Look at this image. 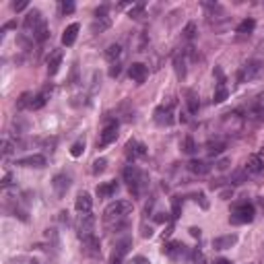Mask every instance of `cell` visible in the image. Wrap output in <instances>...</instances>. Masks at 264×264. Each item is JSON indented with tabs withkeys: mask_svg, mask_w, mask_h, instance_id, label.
<instances>
[{
	"mask_svg": "<svg viewBox=\"0 0 264 264\" xmlns=\"http://www.w3.org/2000/svg\"><path fill=\"white\" fill-rule=\"evenodd\" d=\"M155 122L159 126H172L174 124V105H159L155 109Z\"/></svg>",
	"mask_w": 264,
	"mask_h": 264,
	"instance_id": "obj_9",
	"label": "cell"
},
{
	"mask_svg": "<svg viewBox=\"0 0 264 264\" xmlns=\"http://www.w3.org/2000/svg\"><path fill=\"white\" fill-rule=\"evenodd\" d=\"M229 196H233V190H231V188H227V190L221 192V198H223V200H227Z\"/></svg>",
	"mask_w": 264,
	"mask_h": 264,
	"instance_id": "obj_44",
	"label": "cell"
},
{
	"mask_svg": "<svg viewBox=\"0 0 264 264\" xmlns=\"http://www.w3.org/2000/svg\"><path fill=\"white\" fill-rule=\"evenodd\" d=\"M128 17H130V19H143V17H145V2H138V4L130 6Z\"/></svg>",
	"mask_w": 264,
	"mask_h": 264,
	"instance_id": "obj_31",
	"label": "cell"
},
{
	"mask_svg": "<svg viewBox=\"0 0 264 264\" xmlns=\"http://www.w3.org/2000/svg\"><path fill=\"white\" fill-rule=\"evenodd\" d=\"M116 138H118V122L116 120H109V122H105L103 130L99 132V138H97V147L103 149L107 145H112Z\"/></svg>",
	"mask_w": 264,
	"mask_h": 264,
	"instance_id": "obj_7",
	"label": "cell"
},
{
	"mask_svg": "<svg viewBox=\"0 0 264 264\" xmlns=\"http://www.w3.org/2000/svg\"><path fill=\"white\" fill-rule=\"evenodd\" d=\"M83 151H85V138H79V141L71 147V155H73V157H81Z\"/></svg>",
	"mask_w": 264,
	"mask_h": 264,
	"instance_id": "obj_34",
	"label": "cell"
},
{
	"mask_svg": "<svg viewBox=\"0 0 264 264\" xmlns=\"http://www.w3.org/2000/svg\"><path fill=\"white\" fill-rule=\"evenodd\" d=\"M190 233L194 235V238H200V229H196V227H190Z\"/></svg>",
	"mask_w": 264,
	"mask_h": 264,
	"instance_id": "obj_48",
	"label": "cell"
},
{
	"mask_svg": "<svg viewBox=\"0 0 264 264\" xmlns=\"http://www.w3.org/2000/svg\"><path fill=\"white\" fill-rule=\"evenodd\" d=\"M256 29V21L254 19H244L240 25H238V33H242V35H250Z\"/></svg>",
	"mask_w": 264,
	"mask_h": 264,
	"instance_id": "obj_29",
	"label": "cell"
},
{
	"mask_svg": "<svg viewBox=\"0 0 264 264\" xmlns=\"http://www.w3.org/2000/svg\"><path fill=\"white\" fill-rule=\"evenodd\" d=\"M120 56H122V48H120L118 44H112V46L105 50V58L112 62V64H116V62L120 60Z\"/></svg>",
	"mask_w": 264,
	"mask_h": 264,
	"instance_id": "obj_28",
	"label": "cell"
},
{
	"mask_svg": "<svg viewBox=\"0 0 264 264\" xmlns=\"http://www.w3.org/2000/svg\"><path fill=\"white\" fill-rule=\"evenodd\" d=\"M15 165H21V168H44L46 157L44 155H27L23 159H17Z\"/></svg>",
	"mask_w": 264,
	"mask_h": 264,
	"instance_id": "obj_16",
	"label": "cell"
},
{
	"mask_svg": "<svg viewBox=\"0 0 264 264\" xmlns=\"http://www.w3.org/2000/svg\"><path fill=\"white\" fill-rule=\"evenodd\" d=\"M194 200H196V202H200V206H202V208H208V202L204 200V194H202V192L194 194Z\"/></svg>",
	"mask_w": 264,
	"mask_h": 264,
	"instance_id": "obj_40",
	"label": "cell"
},
{
	"mask_svg": "<svg viewBox=\"0 0 264 264\" xmlns=\"http://www.w3.org/2000/svg\"><path fill=\"white\" fill-rule=\"evenodd\" d=\"M48 23H46V19H44V15L37 10V8H31L29 12L25 15V21H23V29L29 33L31 37H35L41 29H44Z\"/></svg>",
	"mask_w": 264,
	"mask_h": 264,
	"instance_id": "obj_4",
	"label": "cell"
},
{
	"mask_svg": "<svg viewBox=\"0 0 264 264\" xmlns=\"http://www.w3.org/2000/svg\"><path fill=\"white\" fill-rule=\"evenodd\" d=\"M186 105H188V112L190 114H196L198 112V107H200V101H198V95L194 93L192 89H186Z\"/></svg>",
	"mask_w": 264,
	"mask_h": 264,
	"instance_id": "obj_24",
	"label": "cell"
},
{
	"mask_svg": "<svg viewBox=\"0 0 264 264\" xmlns=\"http://www.w3.org/2000/svg\"><path fill=\"white\" fill-rule=\"evenodd\" d=\"M128 77L136 83V85H143V83L147 81V77H149V68L143 62H134L128 68Z\"/></svg>",
	"mask_w": 264,
	"mask_h": 264,
	"instance_id": "obj_12",
	"label": "cell"
},
{
	"mask_svg": "<svg viewBox=\"0 0 264 264\" xmlns=\"http://www.w3.org/2000/svg\"><path fill=\"white\" fill-rule=\"evenodd\" d=\"M188 170L192 174H196V176H206L208 172H211V165H206L204 161H190L188 163Z\"/></svg>",
	"mask_w": 264,
	"mask_h": 264,
	"instance_id": "obj_26",
	"label": "cell"
},
{
	"mask_svg": "<svg viewBox=\"0 0 264 264\" xmlns=\"http://www.w3.org/2000/svg\"><path fill=\"white\" fill-rule=\"evenodd\" d=\"M155 221H157V223H168V221H170V217H168V215L163 217V213H159V215L155 217Z\"/></svg>",
	"mask_w": 264,
	"mask_h": 264,
	"instance_id": "obj_45",
	"label": "cell"
},
{
	"mask_svg": "<svg viewBox=\"0 0 264 264\" xmlns=\"http://www.w3.org/2000/svg\"><path fill=\"white\" fill-rule=\"evenodd\" d=\"M75 227H77L79 240L89 238V235H95V217L91 213H81L79 219L75 221Z\"/></svg>",
	"mask_w": 264,
	"mask_h": 264,
	"instance_id": "obj_5",
	"label": "cell"
},
{
	"mask_svg": "<svg viewBox=\"0 0 264 264\" xmlns=\"http://www.w3.org/2000/svg\"><path fill=\"white\" fill-rule=\"evenodd\" d=\"M126 264H151V262H149L145 256H134V258H132V260H128Z\"/></svg>",
	"mask_w": 264,
	"mask_h": 264,
	"instance_id": "obj_41",
	"label": "cell"
},
{
	"mask_svg": "<svg viewBox=\"0 0 264 264\" xmlns=\"http://www.w3.org/2000/svg\"><path fill=\"white\" fill-rule=\"evenodd\" d=\"M91 206H93V198L87 192H81L77 196V200H75V208L79 213H91Z\"/></svg>",
	"mask_w": 264,
	"mask_h": 264,
	"instance_id": "obj_20",
	"label": "cell"
},
{
	"mask_svg": "<svg viewBox=\"0 0 264 264\" xmlns=\"http://www.w3.org/2000/svg\"><path fill=\"white\" fill-rule=\"evenodd\" d=\"M262 170H264V161H262L260 155H250L246 159V163H244V172L248 174V177L250 176H258Z\"/></svg>",
	"mask_w": 264,
	"mask_h": 264,
	"instance_id": "obj_13",
	"label": "cell"
},
{
	"mask_svg": "<svg viewBox=\"0 0 264 264\" xmlns=\"http://www.w3.org/2000/svg\"><path fill=\"white\" fill-rule=\"evenodd\" d=\"M262 73H264V64L258 62V60H250V62H246V64L240 68L238 81H240V83H250V81L258 79Z\"/></svg>",
	"mask_w": 264,
	"mask_h": 264,
	"instance_id": "obj_6",
	"label": "cell"
},
{
	"mask_svg": "<svg viewBox=\"0 0 264 264\" xmlns=\"http://www.w3.org/2000/svg\"><path fill=\"white\" fill-rule=\"evenodd\" d=\"M202 262H204V258L200 254V250H192L190 252V264H202Z\"/></svg>",
	"mask_w": 264,
	"mask_h": 264,
	"instance_id": "obj_38",
	"label": "cell"
},
{
	"mask_svg": "<svg viewBox=\"0 0 264 264\" xmlns=\"http://www.w3.org/2000/svg\"><path fill=\"white\" fill-rule=\"evenodd\" d=\"M174 68H176V75L179 81L186 79V54L184 52H177L174 56Z\"/></svg>",
	"mask_w": 264,
	"mask_h": 264,
	"instance_id": "obj_22",
	"label": "cell"
},
{
	"mask_svg": "<svg viewBox=\"0 0 264 264\" xmlns=\"http://www.w3.org/2000/svg\"><path fill=\"white\" fill-rule=\"evenodd\" d=\"M120 71H122V68H120V62L112 64V66H109V77H118V75H120Z\"/></svg>",
	"mask_w": 264,
	"mask_h": 264,
	"instance_id": "obj_42",
	"label": "cell"
},
{
	"mask_svg": "<svg viewBox=\"0 0 264 264\" xmlns=\"http://www.w3.org/2000/svg\"><path fill=\"white\" fill-rule=\"evenodd\" d=\"M81 246H83V252L91 258H97L101 254V242L97 240V235H89V238H83L81 240Z\"/></svg>",
	"mask_w": 264,
	"mask_h": 264,
	"instance_id": "obj_8",
	"label": "cell"
},
{
	"mask_svg": "<svg viewBox=\"0 0 264 264\" xmlns=\"http://www.w3.org/2000/svg\"><path fill=\"white\" fill-rule=\"evenodd\" d=\"M60 64H62V50H54L48 58V75L54 77L60 71Z\"/></svg>",
	"mask_w": 264,
	"mask_h": 264,
	"instance_id": "obj_17",
	"label": "cell"
},
{
	"mask_svg": "<svg viewBox=\"0 0 264 264\" xmlns=\"http://www.w3.org/2000/svg\"><path fill=\"white\" fill-rule=\"evenodd\" d=\"M109 25H112V19H109V17L107 19H95V23L91 25V31L93 33H103Z\"/></svg>",
	"mask_w": 264,
	"mask_h": 264,
	"instance_id": "obj_30",
	"label": "cell"
},
{
	"mask_svg": "<svg viewBox=\"0 0 264 264\" xmlns=\"http://www.w3.org/2000/svg\"><path fill=\"white\" fill-rule=\"evenodd\" d=\"M147 155V147L143 145V143H138V141H128L126 143V157L130 159V161H136V159H141V157H145Z\"/></svg>",
	"mask_w": 264,
	"mask_h": 264,
	"instance_id": "obj_14",
	"label": "cell"
},
{
	"mask_svg": "<svg viewBox=\"0 0 264 264\" xmlns=\"http://www.w3.org/2000/svg\"><path fill=\"white\" fill-rule=\"evenodd\" d=\"M31 93H23L21 97H19V101H17V107L19 109H25V107H29V103H31Z\"/></svg>",
	"mask_w": 264,
	"mask_h": 264,
	"instance_id": "obj_37",
	"label": "cell"
},
{
	"mask_svg": "<svg viewBox=\"0 0 264 264\" xmlns=\"http://www.w3.org/2000/svg\"><path fill=\"white\" fill-rule=\"evenodd\" d=\"M105 168H107V159H95L93 161V174L97 176V174H103L105 172Z\"/></svg>",
	"mask_w": 264,
	"mask_h": 264,
	"instance_id": "obj_35",
	"label": "cell"
},
{
	"mask_svg": "<svg viewBox=\"0 0 264 264\" xmlns=\"http://www.w3.org/2000/svg\"><path fill=\"white\" fill-rule=\"evenodd\" d=\"M238 244V235H221V238H215L213 240V248L215 250H229Z\"/></svg>",
	"mask_w": 264,
	"mask_h": 264,
	"instance_id": "obj_19",
	"label": "cell"
},
{
	"mask_svg": "<svg viewBox=\"0 0 264 264\" xmlns=\"http://www.w3.org/2000/svg\"><path fill=\"white\" fill-rule=\"evenodd\" d=\"M215 75H217L219 83H217V91H215L213 101H215V103H221V101L227 99L229 91H227V87H225V77H223V73H221V68H215Z\"/></svg>",
	"mask_w": 264,
	"mask_h": 264,
	"instance_id": "obj_15",
	"label": "cell"
},
{
	"mask_svg": "<svg viewBox=\"0 0 264 264\" xmlns=\"http://www.w3.org/2000/svg\"><path fill=\"white\" fill-rule=\"evenodd\" d=\"M12 8H15L17 12H21V10L27 8V2H25V0H23V2H15V4H12Z\"/></svg>",
	"mask_w": 264,
	"mask_h": 264,
	"instance_id": "obj_43",
	"label": "cell"
},
{
	"mask_svg": "<svg viewBox=\"0 0 264 264\" xmlns=\"http://www.w3.org/2000/svg\"><path fill=\"white\" fill-rule=\"evenodd\" d=\"M118 182H103L97 186V198H109V196H114V194L118 192Z\"/></svg>",
	"mask_w": 264,
	"mask_h": 264,
	"instance_id": "obj_21",
	"label": "cell"
},
{
	"mask_svg": "<svg viewBox=\"0 0 264 264\" xmlns=\"http://www.w3.org/2000/svg\"><path fill=\"white\" fill-rule=\"evenodd\" d=\"M52 188H54V192H56V196H58V198L66 196L68 188H71V176H66V174L54 176V179H52Z\"/></svg>",
	"mask_w": 264,
	"mask_h": 264,
	"instance_id": "obj_10",
	"label": "cell"
},
{
	"mask_svg": "<svg viewBox=\"0 0 264 264\" xmlns=\"http://www.w3.org/2000/svg\"><path fill=\"white\" fill-rule=\"evenodd\" d=\"M25 264H39L37 260H25Z\"/></svg>",
	"mask_w": 264,
	"mask_h": 264,
	"instance_id": "obj_50",
	"label": "cell"
},
{
	"mask_svg": "<svg viewBox=\"0 0 264 264\" xmlns=\"http://www.w3.org/2000/svg\"><path fill=\"white\" fill-rule=\"evenodd\" d=\"M254 204L248 202V200H242V202H233L231 206V215H229V223L231 225H248L254 221Z\"/></svg>",
	"mask_w": 264,
	"mask_h": 264,
	"instance_id": "obj_2",
	"label": "cell"
},
{
	"mask_svg": "<svg viewBox=\"0 0 264 264\" xmlns=\"http://www.w3.org/2000/svg\"><path fill=\"white\" fill-rule=\"evenodd\" d=\"M130 248H132V240L130 238H122L120 242H116V246H114V256H120V258H124L128 252H130Z\"/></svg>",
	"mask_w": 264,
	"mask_h": 264,
	"instance_id": "obj_23",
	"label": "cell"
},
{
	"mask_svg": "<svg viewBox=\"0 0 264 264\" xmlns=\"http://www.w3.org/2000/svg\"><path fill=\"white\" fill-rule=\"evenodd\" d=\"M79 29H81V27H79V23H71V25H68L66 29L62 31V44H64L66 48H68V46H73L75 41H77Z\"/></svg>",
	"mask_w": 264,
	"mask_h": 264,
	"instance_id": "obj_18",
	"label": "cell"
},
{
	"mask_svg": "<svg viewBox=\"0 0 264 264\" xmlns=\"http://www.w3.org/2000/svg\"><path fill=\"white\" fill-rule=\"evenodd\" d=\"M182 151L186 153V155H192V153H196V143H194L192 136H186L182 141Z\"/></svg>",
	"mask_w": 264,
	"mask_h": 264,
	"instance_id": "obj_32",
	"label": "cell"
},
{
	"mask_svg": "<svg viewBox=\"0 0 264 264\" xmlns=\"http://www.w3.org/2000/svg\"><path fill=\"white\" fill-rule=\"evenodd\" d=\"M186 246L182 244V242H168L163 246V254L168 256V258H172V260H179L182 256H186Z\"/></svg>",
	"mask_w": 264,
	"mask_h": 264,
	"instance_id": "obj_11",
	"label": "cell"
},
{
	"mask_svg": "<svg viewBox=\"0 0 264 264\" xmlns=\"http://www.w3.org/2000/svg\"><path fill=\"white\" fill-rule=\"evenodd\" d=\"M48 93H50V89H44L41 93L33 95L31 97V103H29V109H41V107H44L46 101H48Z\"/></svg>",
	"mask_w": 264,
	"mask_h": 264,
	"instance_id": "obj_25",
	"label": "cell"
},
{
	"mask_svg": "<svg viewBox=\"0 0 264 264\" xmlns=\"http://www.w3.org/2000/svg\"><path fill=\"white\" fill-rule=\"evenodd\" d=\"M130 213H132V202L130 200H116V202L105 206L103 221H105V225L116 223V221H126Z\"/></svg>",
	"mask_w": 264,
	"mask_h": 264,
	"instance_id": "obj_3",
	"label": "cell"
},
{
	"mask_svg": "<svg viewBox=\"0 0 264 264\" xmlns=\"http://www.w3.org/2000/svg\"><path fill=\"white\" fill-rule=\"evenodd\" d=\"M213 264H231V260H227V258H219V260H215Z\"/></svg>",
	"mask_w": 264,
	"mask_h": 264,
	"instance_id": "obj_49",
	"label": "cell"
},
{
	"mask_svg": "<svg viewBox=\"0 0 264 264\" xmlns=\"http://www.w3.org/2000/svg\"><path fill=\"white\" fill-rule=\"evenodd\" d=\"M60 12H62V15H71V12H75V2H62L60 4Z\"/></svg>",
	"mask_w": 264,
	"mask_h": 264,
	"instance_id": "obj_39",
	"label": "cell"
},
{
	"mask_svg": "<svg viewBox=\"0 0 264 264\" xmlns=\"http://www.w3.org/2000/svg\"><path fill=\"white\" fill-rule=\"evenodd\" d=\"M227 165H229V161H227V159H223V161H219V163H217V170H225Z\"/></svg>",
	"mask_w": 264,
	"mask_h": 264,
	"instance_id": "obj_47",
	"label": "cell"
},
{
	"mask_svg": "<svg viewBox=\"0 0 264 264\" xmlns=\"http://www.w3.org/2000/svg\"><path fill=\"white\" fill-rule=\"evenodd\" d=\"M225 151V141H208L206 143V153L208 155H221Z\"/></svg>",
	"mask_w": 264,
	"mask_h": 264,
	"instance_id": "obj_27",
	"label": "cell"
},
{
	"mask_svg": "<svg viewBox=\"0 0 264 264\" xmlns=\"http://www.w3.org/2000/svg\"><path fill=\"white\" fill-rule=\"evenodd\" d=\"M194 37H196V25H194V23H188V25L184 27V39L192 41Z\"/></svg>",
	"mask_w": 264,
	"mask_h": 264,
	"instance_id": "obj_36",
	"label": "cell"
},
{
	"mask_svg": "<svg viewBox=\"0 0 264 264\" xmlns=\"http://www.w3.org/2000/svg\"><path fill=\"white\" fill-rule=\"evenodd\" d=\"M8 186H10V174H6L2 177V188H8Z\"/></svg>",
	"mask_w": 264,
	"mask_h": 264,
	"instance_id": "obj_46",
	"label": "cell"
},
{
	"mask_svg": "<svg viewBox=\"0 0 264 264\" xmlns=\"http://www.w3.org/2000/svg\"><path fill=\"white\" fill-rule=\"evenodd\" d=\"M179 215H182V198H179V196H174V198H172V217L177 219Z\"/></svg>",
	"mask_w": 264,
	"mask_h": 264,
	"instance_id": "obj_33",
	"label": "cell"
},
{
	"mask_svg": "<svg viewBox=\"0 0 264 264\" xmlns=\"http://www.w3.org/2000/svg\"><path fill=\"white\" fill-rule=\"evenodd\" d=\"M122 176H124V182H126V186H128L132 196L134 198H141V194H143V190L147 186V176L141 170H138L136 165H132V163L124 168Z\"/></svg>",
	"mask_w": 264,
	"mask_h": 264,
	"instance_id": "obj_1",
	"label": "cell"
}]
</instances>
